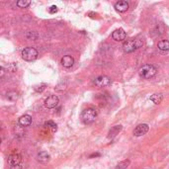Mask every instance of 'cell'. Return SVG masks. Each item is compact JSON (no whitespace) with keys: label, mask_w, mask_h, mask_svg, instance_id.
<instances>
[{"label":"cell","mask_w":169,"mask_h":169,"mask_svg":"<svg viewBox=\"0 0 169 169\" xmlns=\"http://www.w3.org/2000/svg\"><path fill=\"white\" fill-rule=\"evenodd\" d=\"M143 46V42L140 39H134L126 41L123 44V51L127 54L133 53L136 49H140Z\"/></svg>","instance_id":"cell-1"},{"label":"cell","mask_w":169,"mask_h":169,"mask_svg":"<svg viewBox=\"0 0 169 169\" xmlns=\"http://www.w3.org/2000/svg\"><path fill=\"white\" fill-rule=\"evenodd\" d=\"M157 72V69L156 67L152 64H143L140 69H139V73L141 75V77L145 78V79H150L152 78L154 75Z\"/></svg>","instance_id":"cell-2"},{"label":"cell","mask_w":169,"mask_h":169,"mask_svg":"<svg viewBox=\"0 0 169 169\" xmlns=\"http://www.w3.org/2000/svg\"><path fill=\"white\" fill-rule=\"evenodd\" d=\"M96 117H97L96 111L93 108H88V109H85L82 112V114H81V120H82V122L85 125H88L95 121Z\"/></svg>","instance_id":"cell-3"},{"label":"cell","mask_w":169,"mask_h":169,"mask_svg":"<svg viewBox=\"0 0 169 169\" xmlns=\"http://www.w3.org/2000/svg\"><path fill=\"white\" fill-rule=\"evenodd\" d=\"M38 55H39V53L35 48L32 47L25 48L22 51V59L26 61H33L37 59Z\"/></svg>","instance_id":"cell-4"},{"label":"cell","mask_w":169,"mask_h":169,"mask_svg":"<svg viewBox=\"0 0 169 169\" xmlns=\"http://www.w3.org/2000/svg\"><path fill=\"white\" fill-rule=\"evenodd\" d=\"M93 83L99 88H103V87H107L111 84V79L106 75H99L93 80Z\"/></svg>","instance_id":"cell-5"},{"label":"cell","mask_w":169,"mask_h":169,"mask_svg":"<svg viewBox=\"0 0 169 169\" xmlns=\"http://www.w3.org/2000/svg\"><path fill=\"white\" fill-rule=\"evenodd\" d=\"M59 97L56 95H51L45 100V107L49 109H53L56 107V106L59 105Z\"/></svg>","instance_id":"cell-6"},{"label":"cell","mask_w":169,"mask_h":169,"mask_svg":"<svg viewBox=\"0 0 169 169\" xmlns=\"http://www.w3.org/2000/svg\"><path fill=\"white\" fill-rule=\"evenodd\" d=\"M149 130V127L147 124H140L139 126H136L134 130V136H145Z\"/></svg>","instance_id":"cell-7"},{"label":"cell","mask_w":169,"mask_h":169,"mask_svg":"<svg viewBox=\"0 0 169 169\" xmlns=\"http://www.w3.org/2000/svg\"><path fill=\"white\" fill-rule=\"evenodd\" d=\"M126 37H127L126 32H125V31L123 29H121V28L115 30L114 32L112 33L113 40H115L116 42H122V41H124L125 39H126Z\"/></svg>","instance_id":"cell-8"},{"label":"cell","mask_w":169,"mask_h":169,"mask_svg":"<svg viewBox=\"0 0 169 169\" xmlns=\"http://www.w3.org/2000/svg\"><path fill=\"white\" fill-rule=\"evenodd\" d=\"M21 161H22V156L19 153H12L8 156V163L11 166L20 164Z\"/></svg>","instance_id":"cell-9"},{"label":"cell","mask_w":169,"mask_h":169,"mask_svg":"<svg viewBox=\"0 0 169 169\" xmlns=\"http://www.w3.org/2000/svg\"><path fill=\"white\" fill-rule=\"evenodd\" d=\"M60 62H61V64L64 67L69 68L74 64V59L71 55H64V58L61 59Z\"/></svg>","instance_id":"cell-10"},{"label":"cell","mask_w":169,"mask_h":169,"mask_svg":"<svg viewBox=\"0 0 169 169\" xmlns=\"http://www.w3.org/2000/svg\"><path fill=\"white\" fill-rule=\"evenodd\" d=\"M115 9L118 12H121V13L126 12L129 9V3L127 1H124V0H122V1H118L115 4Z\"/></svg>","instance_id":"cell-11"},{"label":"cell","mask_w":169,"mask_h":169,"mask_svg":"<svg viewBox=\"0 0 169 169\" xmlns=\"http://www.w3.org/2000/svg\"><path fill=\"white\" fill-rule=\"evenodd\" d=\"M32 124V117L30 115H24L19 119V125L22 127H29Z\"/></svg>","instance_id":"cell-12"},{"label":"cell","mask_w":169,"mask_h":169,"mask_svg":"<svg viewBox=\"0 0 169 169\" xmlns=\"http://www.w3.org/2000/svg\"><path fill=\"white\" fill-rule=\"evenodd\" d=\"M37 158L40 162H42V163H47V162L49 161L51 156H49V154L47 151H40L39 153H38Z\"/></svg>","instance_id":"cell-13"},{"label":"cell","mask_w":169,"mask_h":169,"mask_svg":"<svg viewBox=\"0 0 169 169\" xmlns=\"http://www.w3.org/2000/svg\"><path fill=\"white\" fill-rule=\"evenodd\" d=\"M122 129H123V127L121 126V125H119V126H114L113 128H111V130L109 131L108 137H109V139H113V137H115L122 131Z\"/></svg>","instance_id":"cell-14"},{"label":"cell","mask_w":169,"mask_h":169,"mask_svg":"<svg viewBox=\"0 0 169 169\" xmlns=\"http://www.w3.org/2000/svg\"><path fill=\"white\" fill-rule=\"evenodd\" d=\"M163 100V95L161 93H155L153 95L150 96V101H152L155 105H158Z\"/></svg>","instance_id":"cell-15"},{"label":"cell","mask_w":169,"mask_h":169,"mask_svg":"<svg viewBox=\"0 0 169 169\" xmlns=\"http://www.w3.org/2000/svg\"><path fill=\"white\" fill-rule=\"evenodd\" d=\"M157 47L160 51H163V52H167L169 51V41L168 40H162L159 41L157 44Z\"/></svg>","instance_id":"cell-16"},{"label":"cell","mask_w":169,"mask_h":169,"mask_svg":"<svg viewBox=\"0 0 169 169\" xmlns=\"http://www.w3.org/2000/svg\"><path fill=\"white\" fill-rule=\"evenodd\" d=\"M6 97H7V99L10 100V101L14 102L19 98V93L17 91H15V90H11V91L7 92V94H6Z\"/></svg>","instance_id":"cell-17"},{"label":"cell","mask_w":169,"mask_h":169,"mask_svg":"<svg viewBox=\"0 0 169 169\" xmlns=\"http://www.w3.org/2000/svg\"><path fill=\"white\" fill-rule=\"evenodd\" d=\"M130 163H131V161H130L129 159L123 160V161H121V162H119L118 165L116 166L115 169H127L128 166L130 165Z\"/></svg>","instance_id":"cell-18"},{"label":"cell","mask_w":169,"mask_h":169,"mask_svg":"<svg viewBox=\"0 0 169 169\" xmlns=\"http://www.w3.org/2000/svg\"><path fill=\"white\" fill-rule=\"evenodd\" d=\"M30 4L31 1H28V0H19L17 2V6L19 8H27Z\"/></svg>","instance_id":"cell-19"},{"label":"cell","mask_w":169,"mask_h":169,"mask_svg":"<svg viewBox=\"0 0 169 169\" xmlns=\"http://www.w3.org/2000/svg\"><path fill=\"white\" fill-rule=\"evenodd\" d=\"M26 37H27V39H29V40L35 41V40L38 39L39 35H38V33H36V32H28V33L26 34Z\"/></svg>","instance_id":"cell-20"},{"label":"cell","mask_w":169,"mask_h":169,"mask_svg":"<svg viewBox=\"0 0 169 169\" xmlns=\"http://www.w3.org/2000/svg\"><path fill=\"white\" fill-rule=\"evenodd\" d=\"M45 126L48 128H52L53 129V131H54H54H56V129H58V128H56V124L55 123H54L53 121H48V122H46L45 123Z\"/></svg>","instance_id":"cell-21"},{"label":"cell","mask_w":169,"mask_h":169,"mask_svg":"<svg viewBox=\"0 0 169 169\" xmlns=\"http://www.w3.org/2000/svg\"><path fill=\"white\" fill-rule=\"evenodd\" d=\"M65 88H66V84L64 83V82H61L60 84H59L58 86L55 87V90L56 91H64Z\"/></svg>","instance_id":"cell-22"},{"label":"cell","mask_w":169,"mask_h":169,"mask_svg":"<svg viewBox=\"0 0 169 169\" xmlns=\"http://www.w3.org/2000/svg\"><path fill=\"white\" fill-rule=\"evenodd\" d=\"M45 88H46V84H42L41 86L35 87V91H37V92H42Z\"/></svg>","instance_id":"cell-23"},{"label":"cell","mask_w":169,"mask_h":169,"mask_svg":"<svg viewBox=\"0 0 169 169\" xmlns=\"http://www.w3.org/2000/svg\"><path fill=\"white\" fill-rule=\"evenodd\" d=\"M58 11V7H56L55 5H53L51 8H49V13L51 14H54V13H55V12Z\"/></svg>","instance_id":"cell-24"},{"label":"cell","mask_w":169,"mask_h":169,"mask_svg":"<svg viewBox=\"0 0 169 169\" xmlns=\"http://www.w3.org/2000/svg\"><path fill=\"white\" fill-rule=\"evenodd\" d=\"M9 69H10V71L14 72V71H16V69H17V66L15 65V64H11L10 66H9Z\"/></svg>","instance_id":"cell-25"},{"label":"cell","mask_w":169,"mask_h":169,"mask_svg":"<svg viewBox=\"0 0 169 169\" xmlns=\"http://www.w3.org/2000/svg\"><path fill=\"white\" fill-rule=\"evenodd\" d=\"M10 169H23V167H22L21 164H18V165H13V166H11Z\"/></svg>","instance_id":"cell-26"},{"label":"cell","mask_w":169,"mask_h":169,"mask_svg":"<svg viewBox=\"0 0 169 169\" xmlns=\"http://www.w3.org/2000/svg\"><path fill=\"white\" fill-rule=\"evenodd\" d=\"M0 70H1V75H0V76L3 77V75H4V67L3 66L0 67Z\"/></svg>","instance_id":"cell-27"}]
</instances>
